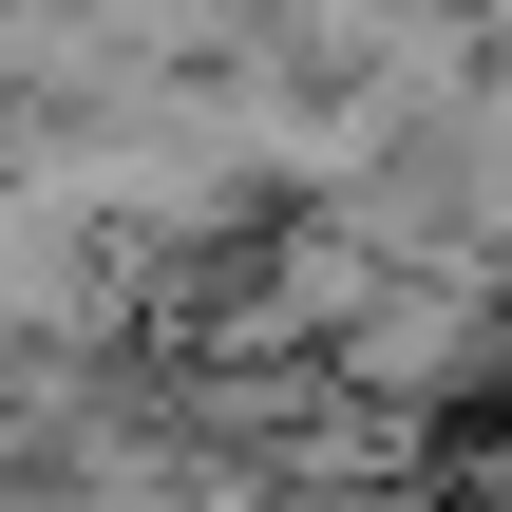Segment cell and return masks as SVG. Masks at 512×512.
Wrapping results in <instances>:
<instances>
[{
  "label": "cell",
  "instance_id": "cell-1",
  "mask_svg": "<svg viewBox=\"0 0 512 512\" xmlns=\"http://www.w3.org/2000/svg\"><path fill=\"white\" fill-rule=\"evenodd\" d=\"M323 361H342V399H380V418H418V437L475 418V399H512V266H475V247H456V266H380Z\"/></svg>",
  "mask_w": 512,
  "mask_h": 512
},
{
  "label": "cell",
  "instance_id": "cell-2",
  "mask_svg": "<svg viewBox=\"0 0 512 512\" xmlns=\"http://www.w3.org/2000/svg\"><path fill=\"white\" fill-rule=\"evenodd\" d=\"M0 494H19V437H0Z\"/></svg>",
  "mask_w": 512,
  "mask_h": 512
}]
</instances>
